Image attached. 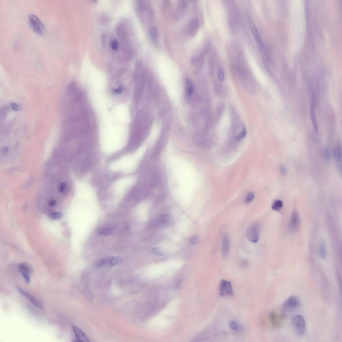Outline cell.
I'll use <instances>...</instances> for the list:
<instances>
[{"instance_id":"1","label":"cell","mask_w":342,"mask_h":342,"mask_svg":"<svg viewBox=\"0 0 342 342\" xmlns=\"http://www.w3.org/2000/svg\"><path fill=\"white\" fill-rule=\"evenodd\" d=\"M167 167L173 193L182 200L189 199L194 193L196 185L192 166L184 160L172 157L168 161Z\"/></svg>"},{"instance_id":"2","label":"cell","mask_w":342,"mask_h":342,"mask_svg":"<svg viewBox=\"0 0 342 342\" xmlns=\"http://www.w3.org/2000/svg\"><path fill=\"white\" fill-rule=\"evenodd\" d=\"M285 317L286 314L281 310L280 311L274 310L269 313L267 316V321L271 328L277 329L280 327L283 324Z\"/></svg>"},{"instance_id":"3","label":"cell","mask_w":342,"mask_h":342,"mask_svg":"<svg viewBox=\"0 0 342 342\" xmlns=\"http://www.w3.org/2000/svg\"><path fill=\"white\" fill-rule=\"evenodd\" d=\"M28 22L30 28L34 32L40 35L44 33L45 26L42 21L35 15L30 14L29 15Z\"/></svg>"},{"instance_id":"4","label":"cell","mask_w":342,"mask_h":342,"mask_svg":"<svg viewBox=\"0 0 342 342\" xmlns=\"http://www.w3.org/2000/svg\"><path fill=\"white\" fill-rule=\"evenodd\" d=\"M293 324L295 332L300 337H303L306 331V324L305 319L302 315H296L293 320Z\"/></svg>"},{"instance_id":"5","label":"cell","mask_w":342,"mask_h":342,"mask_svg":"<svg viewBox=\"0 0 342 342\" xmlns=\"http://www.w3.org/2000/svg\"><path fill=\"white\" fill-rule=\"evenodd\" d=\"M300 304V300L299 297L295 296H291L285 301L281 310L286 314L287 312L297 308Z\"/></svg>"},{"instance_id":"6","label":"cell","mask_w":342,"mask_h":342,"mask_svg":"<svg viewBox=\"0 0 342 342\" xmlns=\"http://www.w3.org/2000/svg\"><path fill=\"white\" fill-rule=\"evenodd\" d=\"M18 270L23 275L26 283L28 284L30 283V275L33 272L32 267L29 264L21 263L18 265Z\"/></svg>"},{"instance_id":"7","label":"cell","mask_w":342,"mask_h":342,"mask_svg":"<svg viewBox=\"0 0 342 342\" xmlns=\"http://www.w3.org/2000/svg\"><path fill=\"white\" fill-rule=\"evenodd\" d=\"M219 294L222 296H233L234 291L231 282L225 280L221 281L219 285Z\"/></svg>"},{"instance_id":"8","label":"cell","mask_w":342,"mask_h":342,"mask_svg":"<svg viewBox=\"0 0 342 342\" xmlns=\"http://www.w3.org/2000/svg\"><path fill=\"white\" fill-rule=\"evenodd\" d=\"M259 226L257 224L251 226L246 232V237L250 241L253 243H257L259 238Z\"/></svg>"},{"instance_id":"9","label":"cell","mask_w":342,"mask_h":342,"mask_svg":"<svg viewBox=\"0 0 342 342\" xmlns=\"http://www.w3.org/2000/svg\"><path fill=\"white\" fill-rule=\"evenodd\" d=\"M301 225L300 216L297 211L293 212L290 225V229L292 232H296L299 230Z\"/></svg>"},{"instance_id":"10","label":"cell","mask_w":342,"mask_h":342,"mask_svg":"<svg viewBox=\"0 0 342 342\" xmlns=\"http://www.w3.org/2000/svg\"><path fill=\"white\" fill-rule=\"evenodd\" d=\"M316 97L315 92H313L312 95V99L311 102V110L310 114L311 117L312 123L313 124L314 128L315 130L316 133H318V127L317 123V121L316 120L315 114V107L316 105Z\"/></svg>"},{"instance_id":"11","label":"cell","mask_w":342,"mask_h":342,"mask_svg":"<svg viewBox=\"0 0 342 342\" xmlns=\"http://www.w3.org/2000/svg\"><path fill=\"white\" fill-rule=\"evenodd\" d=\"M17 289L19 292L25 297L29 300L33 305L37 308L42 309L43 307L42 304L39 300L31 296L29 293L26 292L22 289L19 287H17Z\"/></svg>"},{"instance_id":"12","label":"cell","mask_w":342,"mask_h":342,"mask_svg":"<svg viewBox=\"0 0 342 342\" xmlns=\"http://www.w3.org/2000/svg\"><path fill=\"white\" fill-rule=\"evenodd\" d=\"M199 27V22L198 19L193 18L190 22L188 33L189 35L192 37L195 36L197 34Z\"/></svg>"},{"instance_id":"13","label":"cell","mask_w":342,"mask_h":342,"mask_svg":"<svg viewBox=\"0 0 342 342\" xmlns=\"http://www.w3.org/2000/svg\"><path fill=\"white\" fill-rule=\"evenodd\" d=\"M72 328L78 341L82 342L90 341L87 336L81 329L75 326H72Z\"/></svg>"},{"instance_id":"14","label":"cell","mask_w":342,"mask_h":342,"mask_svg":"<svg viewBox=\"0 0 342 342\" xmlns=\"http://www.w3.org/2000/svg\"><path fill=\"white\" fill-rule=\"evenodd\" d=\"M230 245L229 238L228 235H225L223 239L222 246V255L224 258H226L229 254Z\"/></svg>"},{"instance_id":"15","label":"cell","mask_w":342,"mask_h":342,"mask_svg":"<svg viewBox=\"0 0 342 342\" xmlns=\"http://www.w3.org/2000/svg\"><path fill=\"white\" fill-rule=\"evenodd\" d=\"M333 155L335 160L337 163H341L342 149L340 144H337L334 150Z\"/></svg>"},{"instance_id":"16","label":"cell","mask_w":342,"mask_h":342,"mask_svg":"<svg viewBox=\"0 0 342 342\" xmlns=\"http://www.w3.org/2000/svg\"><path fill=\"white\" fill-rule=\"evenodd\" d=\"M251 30L253 34L254 37L256 40V42L258 43L260 46L262 48L263 45L261 37L260 35L258 30L255 25H253V26H251Z\"/></svg>"},{"instance_id":"17","label":"cell","mask_w":342,"mask_h":342,"mask_svg":"<svg viewBox=\"0 0 342 342\" xmlns=\"http://www.w3.org/2000/svg\"><path fill=\"white\" fill-rule=\"evenodd\" d=\"M187 6V2L185 1H181L179 2L177 7L176 12V17H178L179 14H181V12H184L186 10Z\"/></svg>"},{"instance_id":"18","label":"cell","mask_w":342,"mask_h":342,"mask_svg":"<svg viewBox=\"0 0 342 342\" xmlns=\"http://www.w3.org/2000/svg\"><path fill=\"white\" fill-rule=\"evenodd\" d=\"M163 14L165 16H168L170 14L171 6L169 1H165L163 3L162 8Z\"/></svg>"},{"instance_id":"19","label":"cell","mask_w":342,"mask_h":342,"mask_svg":"<svg viewBox=\"0 0 342 342\" xmlns=\"http://www.w3.org/2000/svg\"><path fill=\"white\" fill-rule=\"evenodd\" d=\"M109 267L120 265L122 263V259L118 257H113L108 258Z\"/></svg>"},{"instance_id":"20","label":"cell","mask_w":342,"mask_h":342,"mask_svg":"<svg viewBox=\"0 0 342 342\" xmlns=\"http://www.w3.org/2000/svg\"><path fill=\"white\" fill-rule=\"evenodd\" d=\"M186 85L187 94L189 95H192L194 90V86L193 82L189 79H187Z\"/></svg>"},{"instance_id":"21","label":"cell","mask_w":342,"mask_h":342,"mask_svg":"<svg viewBox=\"0 0 342 342\" xmlns=\"http://www.w3.org/2000/svg\"><path fill=\"white\" fill-rule=\"evenodd\" d=\"M319 251L320 255L322 259H324L326 258L327 255V251L325 243L322 241L320 245Z\"/></svg>"},{"instance_id":"22","label":"cell","mask_w":342,"mask_h":342,"mask_svg":"<svg viewBox=\"0 0 342 342\" xmlns=\"http://www.w3.org/2000/svg\"><path fill=\"white\" fill-rule=\"evenodd\" d=\"M229 326L232 330L236 332H239L241 330V326L235 321L230 322L229 324Z\"/></svg>"},{"instance_id":"23","label":"cell","mask_w":342,"mask_h":342,"mask_svg":"<svg viewBox=\"0 0 342 342\" xmlns=\"http://www.w3.org/2000/svg\"><path fill=\"white\" fill-rule=\"evenodd\" d=\"M283 206V203L280 200H276L273 203L272 206V209L275 211H278L280 210Z\"/></svg>"},{"instance_id":"24","label":"cell","mask_w":342,"mask_h":342,"mask_svg":"<svg viewBox=\"0 0 342 342\" xmlns=\"http://www.w3.org/2000/svg\"><path fill=\"white\" fill-rule=\"evenodd\" d=\"M323 157L325 162L328 163L330 161V152L328 148H326L324 150L323 152Z\"/></svg>"},{"instance_id":"25","label":"cell","mask_w":342,"mask_h":342,"mask_svg":"<svg viewBox=\"0 0 342 342\" xmlns=\"http://www.w3.org/2000/svg\"><path fill=\"white\" fill-rule=\"evenodd\" d=\"M113 231L112 228H107L101 229L98 232V233L103 235H108L111 234Z\"/></svg>"},{"instance_id":"26","label":"cell","mask_w":342,"mask_h":342,"mask_svg":"<svg viewBox=\"0 0 342 342\" xmlns=\"http://www.w3.org/2000/svg\"><path fill=\"white\" fill-rule=\"evenodd\" d=\"M150 34L152 39L153 40H155L157 36V30L155 27L152 26L150 28Z\"/></svg>"},{"instance_id":"27","label":"cell","mask_w":342,"mask_h":342,"mask_svg":"<svg viewBox=\"0 0 342 342\" xmlns=\"http://www.w3.org/2000/svg\"><path fill=\"white\" fill-rule=\"evenodd\" d=\"M62 214L59 212H52L49 215L50 219L54 220H56L61 218Z\"/></svg>"},{"instance_id":"28","label":"cell","mask_w":342,"mask_h":342,"mask_svg":"<svg viewBox=\"0 0 342 342\" xmlns=\"http://www.w3.org/2000/svg\"><path fill=\"white\" fill-rule=\"evenodd\" d=\"M171 216V214L169 213L163 214L160 217V221L162 223H165L168 221Z\"/></svg>"},{"instance_id":"29","label":"cell","mask_w":342,"mask_h":342,"mask_svg":"<svg viewBox=\"0 0 342 342\" xmlns=\"http://www.w3.org/2000/svg\"><path fill=\"white\" fill-rule=\"evenodd\" d=\"M255 197V194L253 192H250L248 194L246 197L245 202L247 203H249L251 202Z\"/></svg>"},{"instance_id":"30","label":"cell","mask_w":342,"mask_h":342,"mask_svg":"<svg viewBox=\"0 0 342 342\" xmlns=\"http://www.w3.org/2000/svg\"><path fill=\"white\" fill-rule=\"evenodd\" d=\"M151 252L157 255L160 256H163L164 255L162 251L160 250L158 248L155 247L151 249Z\"/></svg>"},{"instance_id":"31","label":"cell","mask_w":342,"mask_h":342,"mask_svg":"<svg viewBox=\"0 0 342 342\" xmlns=\"http://www.w3.org/2000/svg\"><path fill=\"white\" fill-rule=\"evenodd\" d=\"M247 134V130L245 128H244L240 133L238 136L237 138L238 140L242 139L245 137Z\"/></svg>"},{"instance_id":"32","label":"cell","mask_w":342,"mask_h":342,"mask_svg":"<svg viewBox=\"0 0 342 342\" xmlns=\"http://www.w3.org/2000/svg\"><path fill=\"white\" fill-rule=\"evenodd\" d=\"M279 171L280 174L283 176L286 175L287 174V170L286 167L283 164H281L279 167Z\"/></svg>"},{"instance_id":"33","label":"cell","mask_w":342,"mask_h":342,"mask_svg":"<svg viewBox=\"0 0 342 342\" xmlns=\"http://www.w3.org/2000/svg\"><path fill=\"white\" fill-rule=\"evenodd\" d=\"M199 239L198 237L195 236L191 237L190 239V241L191 243L193 244H196L198 243Z\"/></svg>"},{"instance_id":"34","label":"cell","mask_w":342,"mask_h":342,"mask_svg":"<svg viewBox=\"0 0 342 342\" xmlns=\"http://www.w3.org/2000/svg\"><path fill=\"white\" fill-rule=\"evenodd\" d=\"M218 77L219 79V80L221 81H224V72L222 69H220L218 73Z\"/></svg>"},{"instance_id":"35","label":"cell","mask_w":342,"mask_h":342,"mask_svg":"<svg viewBox=\"0 0 342 342\" xmlns=\"http://www.w3.org/2000/svg\"><path fill=\"white\" fill-rule=\"evenodd\" d=\"M111 47L113 50H116L118 48V43L117 40L113 41L111 43Z\"/></svg>"},{"instance_id":"36","label":"cell","mask_w":342,"mask_h":342,"mask_svg":"<svg viewBox=\"0 0 342 342\" xmlns=\"http://www.w3.org/2000/svg\"><path fill=\"white\" fill-rule=\"evenodd\" d=\"M11 108L14 111L19 110L21 109L20 106L15 103H12L11 104Z\"/></svg>"},{"instance_id":"37","label":"cell","mask_w":342,"mask_h":342,"mask_svg":"<svg viewBox=\"0 0 342 342\" xmlns=\"http://www.w3.org/2000/svg\"><path fill=\"white\" fill-rule=\"evenodd\" d=\"M56 205V202L55 200H51L50 202L49 205L51 206H55Z\"/></svg>"}]
</instances>
